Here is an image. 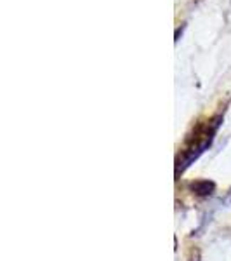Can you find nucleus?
I'll return each instance as SVG.
<instances>
[{
  "label": "nucleus",
  "mask_w": 231,
  "mask_h": 261,
  "mask_svg": "<svg viewBox=\"0 0 231 261\" xmlns=\"http://www.w3.org/2000/svg\"><path fill=\"white\" fill-rule=\"evenodd\" d=\"M219 122H221V115H216L196 124L195 130H193L186 140V146L183 150V162H191L193 159L198 157L201 151L211 145Z\"/></svg>",
  "instance_id": "obj_1"
},
{
  "label": "nucleus",
  "mask_w": 231,
  "mask_h": 261,
  "mask_svg": "<svg viewBox=\"0 0 231 261\" xmlns=\"http://www.w3.org/2000/svg\"><path fill=\"white\" fill-rule=\"evenodd\" d=\"M214 188L212 183H209V181H198V183H193V190H196V193H200V195H207V193H211Z\"/></svg>",
  "instance_id": "obj_2"
}]
</instances>
